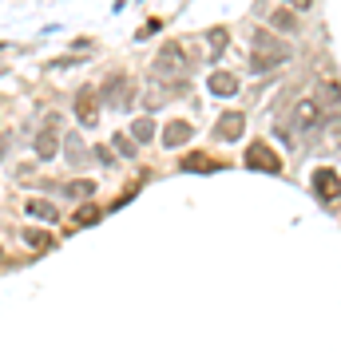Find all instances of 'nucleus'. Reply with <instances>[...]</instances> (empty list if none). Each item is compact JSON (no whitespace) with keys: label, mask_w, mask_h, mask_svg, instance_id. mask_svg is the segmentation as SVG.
Here are the masks:
<instances>
[{"label":"nucleus","mask_w":341,"mask_h":356,"mask_svg":"<svg viewBox=\"0 0 341 356\" xmlns=\"http://www.w3.org/2000/svg\"><path fill=\"white\" fill-rule=\"evenodd\" d=\"M68 194H72V198H87V194H96V182L80 178V182H72V186H68Z\"/></svg>","instance_id":"nucleus-20"},{"label":"nucleus","mask_w":341,"mask_h":356,"mask_svg":"<svg viewBox=\"0 0 341 356\" xmlns=\"http://www.w3.org/2000/svg\"><path fill=\"white\" fill-rule=\"evenodd\" d=\"M191 135H195L191 123L175 119V123H167V127H163V146H167V151H171V146H183V143H191Z\"/></svg>","instance_id":"nucleus-9"},{"label":"nucleus","mask_w":341,"mask_h":356,"mask_svg":"<svg viewBox=\"0 0 341 356\" xmlns=\"http://www.w3.org/2000/svg\"><path fill=\"white\" fill-rule=\"evenodd\" d=\"M163 96H167V91H163L159 83H151V87H147V99H143V103L151 107V111H155V107H163V103H167Z\"/></svg>","instance_id":"nucleus-21"},{"label":"nucleus","mask_w":341,"mask_h":356,"mask_svg":"<svg viewBox=\"0 0 341 356\" xmlns=\"http://www.w3.org/2000/svg\"><path fill=\"white\" fill-rule=\"evenodd\" d=\"M187 76V56H183V44H163L159 56H155V80H183Z\"/></svg>","instance_id":"nucleus-2"},{"label":"nucleus","mask_w":341,"mask_h":356,"mask_svg":"<svg viewBox=\"0 0 341 356\" xmlns=\"http://www.w3.org/2000/svg\"><path fill=\"white\" fill-rule=\"evenodd\" d=\"M112 143H115V151H119V155H123V159H135V151H139V146L131 143V135H123V131H119V135H115Z\"/></svg>","instance_id":"nucleus-19"},{"label":"nucleus","mask_w":341,"mask_h":356,"mask_svg":"<svg viewBox=\"0 0 341 356\" xmlns=\"http://www.w3.org/2000/svg\"><path fill=\"white\" fill-rule=\"evenodd\" d=\"M0 159H4V143H0Z\"/></svg>","instance_id":"nucleus-25"},{"label":"nucleus","mask_w":341,"mask_h":356,"mask_svg":"<svg viewBox=\"0 0 341 356\" xmlns=\"http://www.w3.org/2000/svg\"><path fill=\"white\" fill-rule=\"evenodd\" d=\"M24 238H28V242H32V245H48V234H40V230H28Z\"/></svg>","instance_id":"nucleus-23"},{"label":"nucleus","mask_w":341,"mask_h":356,"mask_svg":"<svg viewBox=\"0 0 341 356\" xmlns=\"http://www.w3.org/2000/svg\"><path fill=\"white\" fill-rule=\"evenodd\" d=\"M290 56H293L290 44L278 40V36H270V32H258L250 40V67H254V71H270V67L286 64Z\"/></svg>","instance_id":"nucleus-1"},{"label":"nucleus","mask_w":341,"mask_h":356,"mask_svg":"<svg viewBox=\"0 0 341 356\" xmlns=\"http://www.w3.org/2000/svg\"><path fill=\"white\" fill-rule=\"evenodd\" d=\"M246 166H250V170L278 175V170H282V159H278V155L266 143H250V146H246Z\"/></svg>","instance_id":"nucleus-5"},{"label":"nucleus","mask_w":341,"mask_h":356,"mask_svg":"<svg viewBox=\"0 0 341 356\" xmlns=\"http://www.w3.org/2000/svg\"><path fill=\"white\" fill-rule=\"evenodd\" d=\"M242 127H246L242 115H238V111H227L218 123H214V135H218V139H238V135H242Z\"/></svg>","instance_id":"nucleus-10"},{"label":"nucleus","mask_w":341,"mask_h":356,"mask_svg":"<svg viewBox=\"0 0 341 356\" xmlns=\"http://www.w3.org/2000/svg\"><path fill=\"white\" fill-rule=\"evenodd\" d=\"M76 115H80L83 127H96L99 123V107H96V96L83 87V91H76Z\"/></svg>","instance_id":"nucleus-8"},{"label":"nucleus","mask_w":341,"mask_h":356,"mask_svg":"<svg viewBox=\"0 0 341 356\" xmlns=\"http://www.w3.org/2000/svg\"><path fill=\"white\" fill-rule=\"evenodd\" d=\"M28 214H32V218H44V222H56V206H52V202H40V198L28 202Z\"/></svg>","instance_id":"nucleus-15"},{"label":"nucleus","mask_w":341,"mask_h":356,"mask_svg":"<svg viewBox=\"0 0 341 356\" xmlns=\"http://www.w3.org/2000/svg\"><path fill=\"white\" fill-rule=\"evenodd\" d=\"M270 24H274V28H282V32H293V28H298L293 12H286V8H278L274 16H270Z\"/></svg>","instance_id":"nucleus-18"},{"label":"nucleus","mask_w":341,"mask_h":356,"mask_svg":"<svg viewBox=\"0 0 341 356\" xmlns=\"http://www.w3.org/2000/svg\"><path fill=\"white\" fill-rule=\"evenodd\" d=\"M179 166H183V170H191V175H195V170H218V162H211L207 155H187Z\"/></svg>","instance_id":"nucleus-14"},{"label":"nucleus","mask_w":341,"mask_h":356,"mask_svg":"<svg viewBox=\"0 0 341 356\" xmlns=\"http://www.w3.org/2000/svg\"><path fill=\"white\" fill-rule=\"evenodd\" d=\"M131 91H135V83L127 80V76H112V80L103 83V96L112 99V107H131Z\"/></svg>","instance_id":"nucleus-6"},{"label":"nucleus","mask_w":341,"mask_h":356,"mask_svg":"<svg viewBox=\"0 0 341 356\" xmlns=\"http://www.w3.org/2000/svg\"><path fill=\"white\" fill-rule=\"evenodd\" d=\"M96 159L103 162V166H107V162H115V159H112V151H107V146H96Z\"/></svg>","instance_id":"nucleus-24"},{"label":"nucleus","mask_w":341,"mask_h":356,"mask_svg":"<svg viewBox=\"0 0 341 356\" xmlns=\"http://www.w3.org/2000/svg\"><path fill=\"white\" fill-rule=\"evenodd\" d=\"M211 96H238V76H230V71H211Z\"/></svg>","instance_id":"nucleus-11"},{"label":"nucleus","mask_w":341,"mask_h":356,"mask_svg":"<svg viewBox=\"0 0 341 356\" xmlns=\"http://www.w3.org/2000/svg\"><path fill=\"white\" fill-rule=\"evenodd\" d=\"M36 155H40L44 162L56 155V131H40V135H36Z\"/></svg>","instance_id":"nucleus-12"},{"label":"nucleus","mask_w":341,"mask_h":356,"mask_svg":"<svg viewBox=\"0 0 341 356\" xmlns=\"http://www.w3.org/2000/svg\"><path fill=\"white\" fill-rule=\"evenodd\" d=\"M68 159H72V162H87V146L80 143V135H68Z\"/></svg>","instance_id":"nucleus-17"},{"label":"nucleus","mask_w":341,"mask_h":356,"mask_svg":"<svg viewBox=\"0 0 341 356\" xmlns=\"http://www.w3.org/2000/svg\"><path fill=\"white\" fill-rule=\"evenodd\" d=\"M309 182H313V194H318L322 206H338V202H341V178L333 175L329 166H318Z\"/></svg>","instance_id":"nucleus-4"},{"label":"nucleus","mask_w":341,"mask_h":356,"mask_svg":"<svg viewBox=\"0 0 341 356\" xmlns=\"http://www.w3.org/2000/svg\"><path fill=\"white\" fill-rule=\"evenodd\" d=\"M318 107H322L325 119H341V87L322 83V87H318Z\"/></svg>","instance_id":"nucleus-7"},{"label":"nucleus","mask_w":341,"mask_h":356,"mask_svg":"<svg viewBox=\"0 0 341 356\" xmlns=\"http://www.w3.org/2000/svg\"><path fill=\"white\" fill-rule=\"evenodd\" d=\"M322 123H325V115H322V107H318L313 96L298 99V103L290 107V127L293 131H313V127H322Z\"/></svg>","instance_id":"nucleus-3"},{"label":"nucleus","mask_w":341,"mask_h":356,"mask_svg":"<svg viewBox=\"0 0 341 356\" xmlns=\"http://www.w3.org/2000/svg\"><path fill=\"white\" fill-rule=\"evenodd\" d=\"M207 40H211V56H218V52L227 48V32H223V28H214V32H207Z\"/></svg>","instance_id":"nucleus-22"},{"label":"nucleus","mask_w":341,"mask_h":356,"mask_svg":"<svg viewBox=\"0 0 341 356\" xmlns=\"http://www.w3.org/2000/svg\"><path fill=\"white\" fill-rule=\"evenodd\" d=\"M99 218H103V210H99L96 202H83L80 210H76V226H96Z\"/></svg>","instance_id":"nucleus-13"},{"label":"nucleus","mask_w":341,"mask_h":356,"mask_svg":"<svg viewBox=\"0 0 341 356\" xmlns=\"http://www.w3.org/2000/svg\"><path fill=\"white\" fill-rule=\"evenodd\" d=\"M151 135H155V123H151V119H139V123L131 127V143H147Z\"/></svg>","instance_id":"nucleus-16"}]
</instances>
